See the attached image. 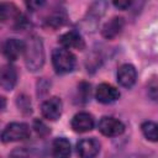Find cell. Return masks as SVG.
I'll list each match as a JSON object with an SVG mask.
<instances>
[{
    "instance_id": "4fadbf2b",
    "label": "cell",
    "mask_w": 158,
    "mask_h": 158,
    "mask_svg": "<svg viewBox=\"0 0 158 158\" xmlns=\"http://www.w3.org/2000/svg\"><path fill=\"white\" fill-rule=\"evenodd\" d=\"M17 81V72L14 65L6 64L1 69L0 74V84L4 90H12Z\"/></svg>"
},
{
    "instance_id": "5b68a950",
    "label": "cell",
    "mask_w": 158,
    "mask_h": 158,
    "mask_svg": "<svg viewBox=\"0 0 158 158\" xmlns=\"http://www.w3.org/2000/svg\"><path fill=\"white\" fill-rule=\"evenodd\" d=\"M26 42L17 38H9L2 44V53L10 62L16 60L22 53H25Z\"/></svg>"
},
{
    "instance_id": "ba28073f",
    "label": "cell",
    "mask_w": 158,
    "mask_h": 158,
    "mask_svg": "<svg viewBox=\"0 0 158 158\" xmlns=\"http://www.w3.org/2000/svg\"><path fill=\"white\" fill-rule=\"evenodd\" d=\"M95 98L101 104H111V102H115L120 98V91L115 86L102 83L96 88Z\"/></svg>"
},
{
    "instance_id": "ffe728a7",
    "label": "cell",
    "mask_w": 158,
    "mask_h": 158,
    "mask_svg": "<svg viewBox=\"0 0 158 158\" xmlns=\"http://www.w3.org/2000/svg\"><path fill=\"white\" fill-rule=\"evenodd\" d=\"M10 158H30L28 153L26 149L23 148H17V149H14L10 154Z\"/></svg>"
},
{
    "instance_id": "9c48e42d",
    "label": "cell",
    "mask_w": 158,
    "mask_h": 158,
    "mask_svg": "<svg viewBox=\"0 0 158 158\" xmlns=\"http://www.w3.org/2000/svg\"><path fill=\"white\" fill-rule=\"evenodd\" d=\"M59 43L65 48V49H78V51H83L85 48V42L84 38L81 37V35L78 31H68L65 33H63L59 37Z\"/></svg>"
},
{
    "instance_id": "3957f363",
    "label": "cell",
    "mask_w": 158,
    "mask_h": 158,
    "mask_svg": "<svg viewBox=\"0 0 158 158\" xmlns=\"http://www.w3.org/2000/svg\"><path fill=\"white\" fill-rule=\"evenodd\" d=\"M30 136V127L28 125L23 122H11L9 123L2 133H1V141L4 143L7 142H16V141H22L28 138Z\"/></svg>"
},
{
    "instance_id": "2e32d148",
    "label": "cell",
    "mask_w": 158,
    "mask_h": 158,
    "mask_svg": "<svg viewBox=\"0 0 158 158\" xmlns=\"http://www.w3.org/2000/svg\"><path fill=\"white\" fill-rule=\"evenodd\" d=\"M65 20H67V16H65V14L63 11H60V10L59 11H54L48 16L47 25L53 27V28H57V27H60L62 25H64Z\"/></svg>"
},
{
    "instance_id": "e0dca14e",
    "label": "cell",
    "mask_w": 158,
    "mask_h": 158,
    "mask_svg": "<svg viewBox=\"0 0 158 158\" xmlns=\"http://www.w3.org/2000/svg\"><path fill=\"white\" fill-rule=\"evenodd\" d=\"M105 9H106V2L104 1H98V2H94L90 9H89V17H90V21H96L99 17L102 16V14L105 12Z\"/></svg>"
},
{
    "instance_id": "9a60e30c",
    "label": "cell",
    "mask_w": 158,
    "mask_h": 158,
    "mask_svg": "<svg viewBox=\"0 0 158 158\" xmlns=\"http://www.w3.org/2000/svg\"><path fill=\"white\" fill-rule=\"evenodd\" d=\"M143 136L152 142H158V123L152 121H146L141 126Z\"/></svg>"
},
{
    "instance_id": "6da1fadb",
    "label": "cell",
    "mask_w": 158,
    "mask_h": 158,
    "mask_svg": "<svg viewBox=\"0 0 158 158\" xmlns=\"http://www.w3.org/2000/svg\"><path fill=\"white\" fill-rule=\"evenodd\" d=\"M25 63L28 70L37 72L43 67L44 63V49L41 37L32 35L26 41L25 47Z\"/></svg>"
},
{
    "instance_id": "52a82bcc",
    "label": "cell",
    "mask_w": 158,
    "mask_h": 158,
    "mask_svg": "<svg viewBox=\"0 0 158 158\" xmlns=\"http://www.w3.org/2000/svg\"><path fill=\"white\" fill-rule=\"evenodd\" d=\"M100 151V142L95 138H84L77 143V152L80 158H95Z\"/></svg>"
},
{
    "instance_id": "7c38bea8",
    "label": "cell",
    "mask_w": 158,
    "mask_h": 158,
    "mask_svg": "<svg viewBox=\"0 0 158 158\" xmlns=\"http://www.w3.org/2000/svg\"><path fill=\"white\" fill-rule=\"evenodd\" d=\"M123 26H125V20L122 17L115 16L104 25L101 33L106 40H112L121 33V31L123 30Z\"/></svg>"
},
{
    "instance_id": "44dd1931",
    "label": "cell",
    "mask_w": 158,
    "mask_h": 158,
    "mask_svg": "<svg viewBox=\"0 0 158 158\" xmlns=\"http://www.w3.org/2000/svg\"><path fill=\"white\" fill-rule=\"evenodd\" d=\"M26 5H27L28 9H31V10H37V9H40L42 5H44V1H27Z\"/></svg>"
},
{
    "instance_id": "7402d4cb",
    "label": "cell",
    "mask_w": 158,
    "mask_h": 158,
    "mask_svg": "<svg viewBox=\"0 0 158 158\" xmlns=\"http://www.w3.org/2000/svg\"><path fill=\"white\" fill-rule=\"evenodd\" d=\"M114 5L121 10H126L131 6V1H127V0L126 1H114Z\"/></svg>"
},
{
    "instance_id": "ac0fdd59",
    "label": "cell",
    "mask_w": 158,
    "mask_h": 158,
    "mask_svg": "<svg viewBox=\"0 0 158 158\" xmlns=\"http://www.w3.org/2000/svg\"><path fill=\"white\" fill-rule=\"evenodd\" d=\"M17 105L20 107L21 111H23L25 114H31L32 112V109H31V102H30V99L25 95H20L17 98Z\"/></svg>"
},
{
    "instance_id": "7a4b0ae2",
    "label": "cell",
    "mask_w": 158,
    "mask_h": 158,
    "mask_svg": "<svg viewBox=\"0 0 158 158\" xmlns=\"http://www.w3.org/2000/svg\"><path fill=\"white\" fill-rule=\"evenodd\" d=\"M52 64L57 73L67 74L70 73L77 64L75 56L65 48H56L52 53Z\"/></svg>"
},
{
    "instance_id": "5bb4252c",
    "label": "cell",
    "mask_w": 158,
    "mask_h": 158,
    "mask_svg": "<svg viewBox=\"0 0 158 158\" xmlns=\"http://www.w3.org/2000/svg\"><path fill=\"white\" fill-rule=\"evenodd\" d=\"M72 148L70 143L64 137H58L53 141L52 144V154L54 158H68L70 156Z\"/></svg>"
},
{
    "instance_id": "d6986e66",
    "label": "cell",
    "mask_w": 158,
    "mask_h": 158,
    "mask_svg": "<svg viewBox=\"0 0 158 158\" xmlns=\"http://www.w3.org/2000/svg\"><path fill=\"white\" fill-rule=\"evenodd\" d=\"M147 93H148V96L158 102V80H152L149 84H148V89H147Z\"/></svg>"
},
{
    "instance_id": "8fae6325",
    "label": "cell",
    "mask_w": 158,
    "mask_h": 158,
    "mask_svg": "<svg viewBox=\"0 0 158 158\" xmlns=\"http://www.w3.org/2000/svg\"><path fill=\"white\" fill-rule=\"evenodd\" d=\"M137 72L132 64H122L117 70V81L123 88H131L136 83Z\"/></svg>"
},
{
    "instance_id": "277c9868",
    "label": "cell",
    "mask_w": 158,
    "mask_h": 158,
    "mask_svg": "<svg viewBox=\"0 0 158 158\" xmlns=\"http://www.w3.org/2000/svg\"><path fill=\"white\" fill-rule=\"evenodd\" d=\"M98 128L99 131L104 135V136H107V137H116V136H120L123 131H125V125L115 118V117H111V116H105L102 117L100 121H99V125H98Z\"/></svg>"
},
{
    "instance_id": "8992f818",
    "label": "cell",
    "mask_w": 158,
    "mask_h": 158,
    "mask_svg": "<svg viewBox=\"0 0 158 158\" xmlns=\"http://www.w3.org/2000/svg\"><path fill=\"white\" fill-rule=\"evenodd\" d=\"M62 109H63L62 100L57 96H53V98L43 101V104L41 106L43 117H46L47 120H51V121H56L59 118V116L62 115Z\"/></svg>"
},
{
    "instance_id": "30bf717a",
    "label": "cell",
    "mask_w": 158,
    "mask_h": 158,
    "mask_svg": "<svg viewBox=\"0 0 158 158\" xmlns=\"http://www.w3.org/2000/svg\"><path fill=\"white\" fill-rule=\"evenodd\" d=\"M94 117L89 112H78L77 115H74L70 122L73 131L79 133L91 131L94 128Z\"/></svg>"
}]
</instances>
